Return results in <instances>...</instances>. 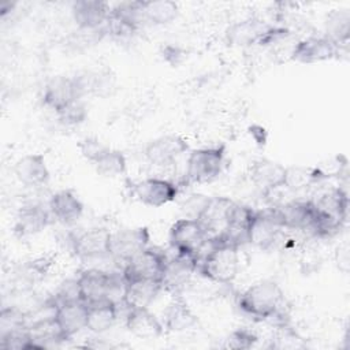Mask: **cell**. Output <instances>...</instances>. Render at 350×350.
I'll return each mask as SVG.
<instances>
[{"label": "cell", "mask_w": 350, "mask_h": 350, "mask_svg": "<svg viewBox=\"0 0 350 350\" xmlns=\"http://www.w3.org/2000/svg\"><path fill=\"white\" fill-rule=\"evenodd\" d=\"M284 293L282 287L269 279L250 284L238 297L239 310L254 321L278 319L283 313Z\"/></svg>", "instance_id": "6da1fadb"}, {"label": "cell", "mask_w": 350, "mask_h": 350, "mask_svg": "<svg viewBox=\"0 0 350 350\" xmlns=\"http://www.w3.org/2000/svg\"><path fill=\"white\" fill-rule=\"evenodd\" d=\"M208 245L209 250L198 258V273L213 283H231L239 271V247L211 241H208Z\"/></svg>", "instance_id": "7a4b0ae2"}, {"label": "cell", "mask_w": 350, "mask_h": 350, "mask_svg": "<svg viewBox=\"0 0 350 350\" xmlns=\"http://www.w3.org/2000/svg\"><path fill=\"white\" fill-rule=\"evenodd\" d=\"M226 149L223 145L193 149L186 161L185 182L187 185H205L219 178L223 171Z\"/></svg>", "instance_id": "3957f363"}, {"label": "cell", "mask_w": 350, "mask_h": 350, "mask_svg": "<svg viewBox=\"0 0 350 350\" xmlns=\"http://www.w3.org/2000/svg\"><path fill=\"white\" fill-rule=\"evenodd\" d=\"M78 287L82 299L86 304L96 302L104 298H112L115 291H120L123 294L124 279L120 272V276L113 272H108L100 268H86L81 271L77 276Z\"/></svg>", "instance_id": "277c9868"}, {"label": "cell", "mask_w": 350, "mask_h": 350, "mask_svg": "<svg viewBox=\"0 0 350 350\" xmlns=\"http://www.w3.org/2000/svg\"><path fill=\"white\" fill-rule=\"evenodd\" d=\"M208 232L197 219L182 217L172 223L168 232V241L175 253L196 256L200 254L208 245Z\"/></svg>", "instance_id": "5b68a950"}, {"label": "cell", "mask_w": 350, "mask_h": 350, "mask_svg": "<svg viewBox=\"0 0 350 350\" xmlns=\"http://www.w3.org/2000/svg\"><path fill=\"white\" fill-rule=\"evenodd\" d=\"M168 256L159 247L148 246L133 256L122 268L124 282L137 279L160 280Z\"/></svg>", "instance_id": "8992f818"}, {"label": "cell", "mask_w": 350, "mask_h": 350, "mask_svg": "<svg viewBox=\"0 0 350 350\" xmlns=\"http://www.w3.org/2000/svg\"><path fill=\"white\" fill-rule=\"evenodd\" d=\"M150 232L148 227L122 228L111 232L109 258L123 265L137 253L149 246Z\"/></svg>", "instance_id": "52a82bcc"}, {"label": "cell", "mask_w": 350, "mask_h": 350, "mask_svg": "<svg viewBox=\"0 0 350 350\" xmlns=\"http://www.w3.org/2000/svg\"><path fill=\"white\" fill-rule=\"evenodd\" d=\"M131 193L144 205L160 208L175 201L179 194V186L172 180L152 176L134 182Z\"/></svg>", "instance_id": "ba28073f"}, {"label": "cell", "mask_w": 350, "mask_h": 350, "mask_svg": "<svg viewBox=\"0 0 350 350\" xmlns=\"http://www.w3.org/2000/svg\"><path fill=\"white\" fill-rule=\"evenodd\" d=\"M254 211L256 209L247 205L238 204L234 201L230 208L224 230L219 235L212 237L208 241L228 243L237 247L249 243V228Z\"/></svg>", "instance_id": "9c48e42d"}, {"label": "cell", "mask_w": 350, "mask_h": 350, "mask_svg": "<svg viewBox=\"0 0 350 350\" xmlns=\"http://www.w3.org/2000/svg\"><path fill=\"white\" fill-rule=\"evenodd\" d=\"M284 230L276 206L254 211L250 228H249V243L254 245L261 250H268L279 239Z\"/></svg>", "instance_id": "30bf717a"}, {"label": "cell", "mask_w": 350, "mask_h": 350, "mask_svg": "<svg viewBox=\"0 0 350 350\" xmlns=\"http://www.w3.org/2000/svg\"><path fill=\"white\" fill-rule=\"evenodd\" d=\"M197 264L198 257L196 256L175 253V256L168 257L161 275L163 290L179 295L197 272Z\"/></svg>", "instance_id": "8fae6325"}, {"label": "cell", "mask_w": 350, "mask_h": 350, "mask_svg": "<svg viewBox=\"0 0 350 350\" xmlns=\"http://www.w3.org/2000/svg\"><path fill=\"white\" fill-rule=\"evenodd\" d=\"M111 231L107 228H89L71 239V249L81 261H96L109 257Z\"/></svg>", "instance_id": "7c38bea8"}, {"label": "cell", "mask_w": 350, "mask_h": 350, "mask_svg": "<svg viewBox=\"0 0 350 350\" xmlns=\"http://www.w3.org/2000/svg\"><path fill=\"white\" fill-rule=\"evenodd\" d=\"M187 150L189 144L183 137L176 134H167L149 141L144 149V154L150 164L157 167H167L174 164Z\"/></svg>", "instance_id": "4fadbf2b"}, {"label": "cell", "mask_w": 350, "mask_h": 350, "mask_svg": "<svg viewBox=\"0 0 350 350\" xmlns=\"http://www.w3.org/2000/svg\"><path fill=\"white\" fill-rule=\"evenodd\" d=\"M339 46L325 36H310L297 41L290 57L302 64H313L331 60L338 55Z\"/></svg>", "instance_id": "5bb4252c"}, {"label": "cell", "mask_w": 350, "mask_h": 350, "mask_svg": "<svg viewBox=\"0 0 350 350\" xmlns=\"http://www.w3.org/2000/svg\"><path fill=\"white\" fill-rule=\"evenodd\" d=\"M83 98L81 96L77 79L74 75H57L51 78L42 92V103L45 107L55 111H60L66 105L75 100Z\"/></svg>", "instance_id": "9a60e30c"}, {"label": "cell", "mask_w": 350, "mask_h": 350, "mask_svg": "<svg viewBox=\"0 0 350 350\" xmlns=\"http://www.w3.org/2000/svg\"><path fill=\"white\" fill-rule=\"evenodd\" d=\"M14 174L18 182L26 187H42L51 179V172L42 153H29L14 164Z\"/></svg>", "instance_id": "2e32d148"}, {"label": "cell", "mask_w": 350, "mask_h": 350, "mask_svg": "<svg viewBox=\"0 0 350 350\" xmlns=\"http://www.w3.org/2000/svg\"><path fill=\"white\" fill-rule=\"evenodd\" d=\"M287 167L271 159L256 160L249 171L252 183L264 194H269L286 185Z\"/></svg>", "instance_id": "e0dca14e"}, {"label": "cell", "mask_w": 350, "mask_h": 350, "mask_svg": "<svg viewBox=\"0 0 350 350\" xmlns=\"http://www.w3.org/2000/svg\"><path fill=\"white\" fill-rule=\"evenodd\" d=\"M111 12V5L101 0H77L71 4V15L79 30H100Z\"/></svg>", "instance_id": "ac0fdd59"}, {"label": "cell", "mask_w": 350, "mask_h": 350, "mask_svg": "<svg viewBox=\"0 0 350 350\" xmlns=\"http://www.w3.org/2000/svg\"><path fill=\"white\" fill-rule=\"evenodd\" d=\"M49 208H45L40 202H29L18 209L15 217V234L21 238L37 235L44 231L51 223Z\"/></svg>", "instance_id": "d6986e66"}, {"label": "cell", "mask_w": 350, "mask_h": 350, "mask_svg": "<svg viewBox=\"0 0 350 350\" xmlns=\"http://www.w3.org/2000/svg\"><path fill=\"white\" fill-rule=\"evenodd\" d=\"M272 25L258 18H247L232 23L226 31V40L232 46L260 45Z\"/></svg>", "instance_id": "ffe728a7"}, {"label": "cell", "mask_w": 350, "mask_h": 350, "mask_svg": "<svg viewBox=\"0 0 350 350\" xmlns=\"http://www.w3.org/2000/svg\"><path fill=\"white\" fill-rule=\"evenodd\" d=\"M53 317L68 340L82 329H86L88 304L83 301H68L55 306Z\"/></svg>", "instance_id": "44dd1931"}, {"label": "cell", "mask_w": 350, "mask_h": 350, "mask_svg": "<svg viewBox=\"0 0 350 350\" xmlns=\"http://www.w3.org/2000/svg\"><path fill=\"white\" fill-rule=\"evenodd\" d=\"M52 217L64 226L77 223L83 215V204L79 197L68 189L53 193L48 201Z\"/></svg>", "instance_id": "7402d4cb"}, {"label": "cell", "mask_w": 350, "mask_h": 350, "mask_svg": "<svg viewBox=\"0 0 350 350\" xmlns=\"http://www.w3.org/2000/svg\"><path fill=\"white\" fill-rule=\"evenodd\" d=\"M163 291V284L160 280L150 279H137L124 282V288L122 294V302L131 308H149L150 304Z\"/></svg>", "instance_id": "603a6c76"}, {"label": "cell", "mask_w": 350, "mask_h": 350, "mask_svg": "<svg viewBox=\"0 0 350 350\" xmlns=\"http://www.w3.org/2000/svg\"><path fill=\"white\" fill-rule=\"evenodd\" d=\"M284 230L309 231L313 219L312 200H293L276 206Z\"/></svg>", "instance_id": "cb8c5ba5"}, {"label": "cell", "mask_w": 350, "mask_h": 350, "mask_svg": "<svg viewBox=\"0 0 350 350\" xmlns=\"http://www.w3.org/2000/svg\"><path fill=\"white\" fill-rule=\"evenodd\" d=\"M126 328L137 338L154 339L159 338L164 325L161 321L149 310V308H131L127 309Z\"/></svg>", "instance_id": "d4e9b609"}, {"label": "cell", "mask_w": 350, "mask_h": 350, "mask_svg": "<svg viewBox=\"0 0 350 350\" xmlns=\"http://www.w3.org/2000/svg\"><path fill=\"white\" fill-rule=\"evenodd\" d=\"M232 202L234 201L228 197H209L208 204L197 219L208 232L209 238L219 235L224 230Z\"/></svg>", "instance_id": "484cf974"}, {"label": "cell", "mask_w": 350, "mask_h": 350, "mask_svg": "<svg viewBox=\"0 0 350 350\" xmlns=\"http://www.w3.org/2000/svg\"><path fill=\"white\" fill-rule=\"evenodd\" d=\"M118 319V304L112 298H104L88 304L86 329L93 334H104L111 329Z\"/></svg>", "instance_id": "4316f807"}, {"label": "cell", "mask_w": 350, "mask_h": 350, "mask_svg": "<svg viewBox=\"0 0 350 350\" xmlns=\"http://www.w3.org/2000/svg\"><path fill=\"white\" fill-rule=\"evenodd\" d=\"M81 92V96L88 94L105 97L115 86V77L108 70H89L74 75Z\"/></svg>", "instance_id": "83f0119b"}, {"label": "cell", "mask_w": 350, "mask_h": 350, "mask_svg": "<svg viewBox=\"0 0 350 350\" xmlns=\"http://www.w3.org/2000/svg\"><path fill=\"white\" fill-rule=\"evenodd\" d=\"M163 316L164 327L171 332L187 331L197 324V316L180 295H174Z\"/></svg>", "instance_id": "f1b7e54d"}, {"label": "cell", "mask_w": 350, "mask_h": 350, "mask_svg": "<svg viewBox=\"0 0 350 350\" xmlns=\"http://www.w3.org/2000/svg\"><path fill=\"white\" fill-rule=\"evenodd\" d=\"M49 264L51 261L46 258L31 260L21 264L14 271L15 287L22 291L31 290L38 282H41L45 278L49 269Z\"/></svg>", "instance_id": "f546056e"}, {"label": "cell", "mask_w": 350, "mask_h": 350, "mask_svg": "<svg viewBox=\"0 0 350 350\" xmlns=\"http://www.w3.org/2000/svg\"><path fill=\"white\" fill-rule=\"evenodd\" d=\"M179 14V7L171 0H150L142 3L144 23L156 26L171 23Z\"/></svg>", "instance_id": "4dcf8cb0"}, {"label": "cell", "mask_w": 350, "mask_h": 350, "mask_svg": "<svg viewBox=\"0 0 350 350\" xmlns=\"http://www.w3.org/2000/svg\"><path fill=\"white\" fill-rule=\"evenodd\" d=\"M325 37L334 41L338 46L349 41L350 33V12L347 8L332 10L325 18Z\"/></svg>", "instance_id": "1f68e13d"}, {"label": "cell", "mask_w": 350, "mask_h": 350, "mask_svg": "<svg viewBox=\"0 0 350 350\" xmlns=\"http://www.w3.org/2000/svg\"><path fill=\"white\" fill-rule=\"evenodd\" d=\"M93 165L96 167V171L100 175L107 178H116L126 172L127 159L123 154V152L108 148Z\"/></svg>", "instance_id": "d6a6232c"}, {"label": "cell", "mask_w": 350, "mask_h": 350, "mask_svg": "<svg viewBox=\"0 0 350 350\" xmlns=\"http://www.w3.org/2000/svg\"><path fill=\"white\" fill-rule=\"evenodd\" d=\"M321 180V176L317 171V168L312 167H287V174H286V185L284 187L293 190V191H299L305 190L313 183Z\"/></svg>", "instance_id": "836d02e7"}, {"label": "cell", "mask_w": 350, "mask_h": 350, "mask_svg": "<svg viewBox=\"0 0 350 350\" xmlns=\"http://www.w3.org/2000/svg\"><path fill=\"white\" fill-rule=\"evenodd\" d=\"M103 30L105 36H109L111 38L118 41H124L131 38L139 30V27L111 11Z\"/></svg>", "instance_id": "e575fe53"}, {"label": "cell", "mask_w": 350, "mask_h": 350, "mask_svg": "<svg viewBox=\"0 0 350 350\" xmlns=\"http://www.w3.org/2000/svg\"><path fill=\"white\" fill-rule=\"evenodd\" d=\"M0 349L1 350H30L37 349L34 339L30 334L29 325L19 328L4 335H0Z\"/></svg>", "instance_id": "d590c367"}, {"label": "cell", "mask_w": 350, "mask_h": 350, "mask_svg": "<svg viewBox=\"0 0 350 350\" xmlns=\"http://www.w3.org/2000/svg\"><path fill=\"white\" fill-rule=\"evenodd\" d=\"M27 327V314L18 306H4L0 312V335Z\"/></svg>", "instance_id": "8d00e7d4"}, {"label": "cell", "mask_w": 350, "mask_h": 350, "mask_svg": "<svg viewBox=\"0 0 350 350\" xmlns=\"http://www.w3.org/2000/svg\"><path fill=\"white\" fill-rule=\"evenodd\" d=\"M59 122L64 126H78L88 118V108L83 98L75 100L56 112Z\"/></svg>", "instance_id": "74e56055"}, {"label": "cell", "mask_w": 350, "mask_h": 350, "mask_svg": "<svg viewBox=\"0 0 350 350\" xmlns=\"http://www.w3.org/2000/svg\"><path fill=\"white\" fill-rule=\"evenodd\" d=\"M258 338L253 331L246 328H238L232 331L224 340L226 349H237V350H246L253 347L257 343Z\"/></svg>", "instance_id": "f35d334b"}, {"label": "cell", "mask_w": 350, "mask_h": 350, "mask_svg": "<svg viewBox=\"0 0 350 350\" xmlns=\"http://www.w3.org/2000/svg\"><path fill=\"white\" fill-rule=\"evenodd\" d=\"M209 197L200 194V193H193L189 194L182 202H180V211L185 213V217L190 219H198L200 215L202 213L205 205L208 204Z\"/></svg>", "instance_id": "ab89813d"}, {"label": "cell", "mask_w": 350, "mask_h": 350, "mask_svg": "<svg viewBox=\"0 0 350 350\" xmlns=\"http://www.w3.org/2000/svg\"><path fill=\"white\" fill-rule=\"evenodd\" d=\"M78 148H79V152H81L82 157H85L92 164H94L98 160V157L108 149V146L104 145L96 137H86V138H83L82 141H79Z\"/></svg>", "instance_id": "60d3db41"}, {"label": "cell", "mask_w": 350, "mask_h": 350, "mask_svg": "<svg viewBox=\"0 0 350 350\" xmlns=\"http://www.w3.org/2000/svg\"><path fill=\"white\" fill-rule=\"evenodd\" d=\"M163 57L165 62L171 63L172 66L178 64L180 62V59L183 57V51L178 46H172V45H167L163 51Z\"/></svg>", "instance_id": "b9f144b4"}, {"label": "cell", "mask_w": 350, "mask_h": 350, "mask_svg": "<svg viewBox=\"0 0 350 350\" xmlns=\"http://www.w3.org/2000/svg\"><path fill=\"white\" fill-rule=\"evenodd\" d=\"M249 133H250L252 138L256 141L257 145H260V146L265 145L267 138H268V133H267V130L262 126L253 124V126L249 127Z\"/></svg>", "instance_id": "7bdbcfd3"}, {"label": "cell", "mask_w": 350, "mask_h": 350, "mask_svg": "<svg viewBox=\"0 0 350 350\" xmlns=\"http://www.w3.org/2000/svg\"><path fill=\"white\" fill-rule=\"evenodd\" d=\"M15 5H16V3L10 1V0H4V1H1V3H0V18H1V19H4L8 14H11V12L14 11Z\"/></svg>", "instance_id": "ee69618b"}]
</instances>
